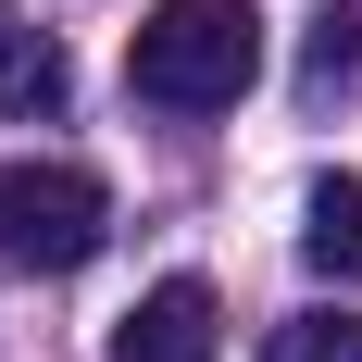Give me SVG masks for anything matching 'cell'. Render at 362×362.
<instances>
[{"mask_svg": "<svg viewBox=\"0 0 362 362\" xmlns=\"http://www.w3.org/2000/svg\"><path fill=\"white\" fill-rule=\"evenodd\" d=\"M262 362H362V325L350 313H300V325L262 337Z\"/></svg>", "mask_w": 362, "mask_h": 362, "instance_id": "8992f818", "label": "cell"}, {"mask_svg": "<svg viewBox=\"0 0 362 362\" xmlns=\"http://www.w3.org/2000/svg\"><path fill=\"white\" fill-rule=\"evenodd\" d=\"M100 238H112V187L88 163H0V262L75 275L100 262Z\"/></svg>", "mask_w": 362, "mask_h": 362, "instance_id": "7a4b0ae2", "label": "cell"}, {"mask_svg": "<svg viewBox=\"0 0 362 362\" xmlns=\"http://www.w3.org/2000/svg\"><path fill=\"white\" fill-rule=\"evenodd\" d=\"M112 362H213V288H200V275H163V288L112 325Z\"/></svg>", "mask_w": 362, "mask_h": 362, "instance_id": "3957f363", "label": "cell"}, {"mask_svg": "<svg viewBox=\"0 0 362 362\" xmlns=\"http://www.w3.org/2000/svg\"><path fill=\"white\" fill-rule=\"evenodd\" d=\"M300 250H313V275H350V288H362V175H325V187H313Z\"/></svg>", "mask_w": 362, "mask_h": 362, "instance_id": "5b68a950", "label": "cell"}, {"mask_svg": "<svg viewBox=\"0 0 362 362\" xmlns=\"http://www.w3.org/2000/svg\"><path fill=\"white\" fill-rule=\"evenodd\" d=\"M63 88H75L63 37H37V25H13V13H0V112H50Z\"/></svg>", "mask_w": 362, "mask_h": 362, "instance_id": "277c9868", "label": "cell"}, {"mask_svg": "<svg viewBox=\"0 0 362 362\" xmlns=\"http://www.w3.org/2000/svg\"><path fill=\"white\" fill-rule=\"evenodd\" d=\"M262 75V13L250 0H150V25L125 37V88L163 112H238Z\"/></svg>", "mask_w": 362, "mask_h": 362, "instance_id": "6da1fadb", "label": "cell"}, {"mask_svg": "<svg viewBox=\"0 0 362 362\" xmlns=\"http://www.w3.org/2000/svg\"><path fill=\"white\" fill-rule=\"evenodd\" d=\"M313 88H362V0L313 25Z\"/></svg>", "mask_w": 362, "mask_h": 362, "instance_id": "52a82bcc", "label": "cell"}, {"mask_svg": "<svg viewBox=\"0 0 362 362\" xmlns=\"http://www.w3.org/2000/svg\"><path fill=\"white\" fill-rule=\"evenodd\" d=\"M0 13H13V0H0Z\"/></svg>", "mask_w": 362, "mask_h": 362, "instance_id": "ba28073f", "label": "cell"}]
</instances>
